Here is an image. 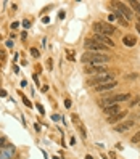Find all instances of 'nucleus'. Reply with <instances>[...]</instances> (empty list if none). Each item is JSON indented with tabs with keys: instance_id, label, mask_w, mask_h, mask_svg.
Here are the masks:
<instances>
[{
	"instance_id": "nucleus-1",
	"label": "nucleus",
	"mask_w": 140,
	"mask_h": 159,
	"mask_svg": "<svg viewBox=\"0 0 140 159\" xmlns=\"http://www.w3.org/2000/svg\"><path fill=\"white\" fill-rule=\"evenodd\" d=\"M82 63L85 64H100L103 66L105 63L110 61V56L105 55V53H94V52H85L82 55Z\"/></svg>"
},
{
	"instance_id": "nucleus-2",
	"label": "nucleus",
	"mask_w": 140,
	"mask_h": 159,
	"mask_svg": "<svg viewBox=\"0 0 140 159\" xmlns=\"http://www.w3.org/2000/svg\"><path fill=\"white\" fill-rule=\"evenodd\" d=\"M114 76L116 72H111V71H105V72H100V74H95L92 79L87 80V85L90 87H97L100 85V84H105V82H111V80H114Z\"/></svg>"
},
{
	"instance_id": "nucleus-3",
	"label": "nucleus",
	"mask_w": 140,
	"mask_h": 159,
	"mask_svg": "<svg viewBox=\"0 0 140 159\" xmlns=\"http://www.w3.org/2000/svg\"><path fill=\"white\" fill-rule=\"evenodd\" d=\"M94 31L97 34H101V35H113L116 32V28L111 26L110 23H105V21H100V23H94Z\"/></svg>"
},
{
	"instance_id": "nucleus-4",
	"label": "nucleus",
	"mask_w": 140,
	"mask_h": 159,
	"mask_svg": "<svg viewBox=\"0 0 140 159\" xmlns=\"http://www.w3.org/2000/svg\"><path fill=\"white\" fill-rule=\"evenodd\" d=\"M84 47L89 50V52H94V53H105L108 50V47H105V45H101V43L95 42L94 39H85Z\"/></svg>"
},
{
	"instance_id": "nucleus-5",
	"label": "nucleus",
	"mask_w": 140,
	"mask_h": 159,
	"mask_svg": "<svg viewBox=\"0 0 140 159\" xmlns=\"http://www.w3.org/2000/svg\"><path fill=\"white\" fill-rule=\"evenodd\" d=\"M111 5L116 6V10H118V11L121 13L126 19H132V11H131V8H129V6H126L124 3H121V2H113Z\"/></svg>"
},
{
	"instance_id": "nucleus-6",
	"label": "nucleus",
	"mask_w": 140,
	"mask_h": 159,
	"mask_svg": "<svg viewBox=\"0 0 140 159\" xmlns=\"http://www.w3.org/2000/svg\"><path fill=\"white\" fill-rule=\"evenodd\" d=\"M105 71H108L105 66H100V64H85L84 67V72L85 74H100V72H105Z\"/></svg>"
},
{
	"instance_id": "nucleus-7",
	"label": "nucleus",
	"mask_w": 140,
	"mask_h": 159,
	"mask_svg": "<svg viewBox=\"0 0 140 159\" xmlns=\"http://www.w3.org/2000/svg\"><path fill=\"white\" fill-rule=\"evenodd\" d=\"M94 40H95V42H98V43H101V45H105V47H114V42H113V40H111L108 35L95 34V35H94Z\"/></svg>"
},
{
	"instance_id": "nucleus-8",
	"label": "nucleus",
	"mask_w": 140,
	"mask_h": 159,
	"mask_svg": "<svg viewBox=\"0 0 140 159\" xmlns=\"http://www.w3.org/2000/svg\"><path fill=\"white\" fill-rule=\"evenodd\" d=\"M71 119H73V122H74V126H76L77 128H79V132H81V135H82V138H87V130H85V127H84V124L81 122V119H79V116H76V114H73L71 116Z\"/></svg>"
},
{
	"instance_id": "nucleus-9",
	"label": "nucleus",
	"mask_w": 140,
	"mask_h": 159,
	"mask_svg": "<svg viewBox=\"0 0 140 159\" xmlns=\"http://www.w3.org/2000/svg\"><path fill=\"white\" fill-rule=\"evenodd\" d=\"M116 85H118V82H116V80H111V82H105V84L97 85V87H95V90H97V92H108V90L114 89Z\"/></svg>"
},
{
	"instance_id": "nucleus-10",
	"label": "nucleus",
	"mask_w": 140,
	"mask_h": 159,
	"mask_svg": "<svg viewBox=\"0 0 140 159\" xmlns=\"http://www.w3.org/2000/svg\"><path fill=\"white\" fill-rule=\"evenodd\" d=\"M132 126H134V122H132V121H127V122H119V124H116L114 126V130L116 132H127L129 128H131Z\"/></svg>"
},
{
	"instance_id": "nucleus-11",
	"label": "nucleus",
	"mask_w": 140,
	"mask_h": 159,
	"mask_svg": "<svg viewBox=\"0 0 140 159\" xmlns=\"http://www.w3.org/2000/svg\"><path fill=\"white\" fill-rule=\"evenodd\" d=\"M13 153H15V148L13 146H6L0 150V159H11Z\"/></svg>"
},
{
	"instance_id": "nucleus-12",
	"label": "nucleus",
	"mask_w": 140,
	"mask_h": 159,
	"mask_svg": "<svg viewBox=\"0 0 140 159\" xmlns=\"http://www.w3.org/2000/svg\"><path fill=\"white\" fill-rule=\"evenodd\" d=\"M103 113L106 114L108 117H110V116H114V114L121 113V108H119V104H111V106L105 108V109H103Z\"/></svg>"
},
{
	"instance_id": "nucleus-13",
	"label": "nucleus",
	"mask_w": 140,
	"mask_h": 159,
	"mask_svg": "<svg viewBox=\"0 0 140 159\" xmlns=\"http://www.w3.org/2000/svg\"><path fill=\"white\" fill-rule=\"evenodd\" d=\"M126 116H127V113H122V111H121V113H118V114H114V116L108 117V122H110V124H116V122H119V121H122Z\"/></svg>"
},
{
	"instance_id": "nucleus-14",
	"label": "nucleus",
	"mask_w": 140,
	"mask_h": 159,
	"mask_svg": "<svg viewBox=\"0 0 140 159\" xmlns=\"http://www.w3.org/2000/svg\"><path fill=\"white\" fill-rule=\"evenodd\" d=\"M122 42H124L126 47H134L135 43H137V39H135L134 35H124L122 37Z\"/></svg>"
},
{
	"instance_id": "nucleus-15",
	"label": "nucleus",
	"mask_w": 140,
	"mask_h": 159,
	"mask_svg": "<svg viewBox=\"0 0 140 159\" xmlns=\"http://www.w3.org/2000/svg\"><path fill=\"white\" fill-rule=\"evenodd\" d=\"M129 5H131L132 8H134L135 11H137L139 15H140V2H135V0H131V2H129Z\"/></svg>"
},
{
	"instance_id": "nucleus-16",
	"label": "nucleus",
	"mask_w": 140,
	"mask_h": 159,
	"mask_svg": "<svg viewBox=\"0 0 140 159\" xmlns=\"http://www.w3.org/2000/svg\"><path fill=\"white\" fill-rule=\"evenodd\" d=\"M139 141H140V130L134 135V137H132V143H139Z\"/></svg>"
},
{
	"instance_id": "nucleus-17",
	"label": "nucleus",
	"mask_w": 140,
	"mask_h": 159,
	"mask_svg": "<svg viewBox=\"0 0 140 159\" xmlns=\"http://www.w3.org/2000/svg\"><path fill=\"white\" fill-rule=\"evenodd\" d=\"M31 55H32L34 58H39L40 53H39V50H37V48H31Z\"/></svg>"
},
{
	"instance_id": "nucleus-18",
	"label": "nucleus",
	"mask_w": 140,
	"mask_h": 159,
	"mask_svg": "<svg viewBox=\"0 0 140 159\" xmlns=\"http://www.w3.org/2000/svg\"><path fill=\"white\" fill-rule=\"evenodd\" d=\"M5 60H6V55H5V52H3L2 48H0V61L5 63Z\"/></svg>"
},
{
	"instance_id": "nucleus-19",
	"label": "nucleus",
	"mask_w": 140,
	"mask_h": 159,
	"mask_svg": "<svg viewBox=\"0 0 140 159\" xmlns=\"http://www.w3.org/2000/svg\"><path fill=\"white\" fill-rule=\"evenodd\" d=\"M66 55H68V60H71V61H73V60H76V58H74V52H71V50H68Z\"/></svg>"
},
{
	"instance_id": "nucleus-20",
	"label": "nucleus",
	"mask_w": 140,
	"mask_h": 159,
	"mask_svg": "<svg viewBox=\"0 0 140 159\" xmlns=\"http://www.w3.org/2000/svg\"><path fill=\"white\" fill-rule=\"evenodd\" d=\"M47 67H49V69L52 71V67H53V61H52V58H49V61H47Z\"/></svg>"
},
{
	"instance_id": "nucleus-21",
	"label": "nucleus",
	"mask_w": 140,
	"mask_h": 159,
	"mask_svg": "<svg viewBox=\"0 0 140 159\" xmlns=\"http://www.w3.org/2000/svg\"><path fill=\"white\" fill-rule=\"evenodd\" d=\"M23 103H24V104H26V106H28V108H31V101L28 100V98H24V97H23Z\"/></svg>"
},
{
	"instance_id": "nucleus-22",
	"label": "nucleus",
	"mask_w": 140,
	"mask_h": 159,
	"mask_svg": "<svg viewBox=\"0 0 140 159\" xmlns=\"http://www.w3.org/2000/svg\"><path fill=\"white\" fill-rule=\"evenodd\" d=\"M5 137H0V150H2V148H3V145H5Z\"/></svg>"
},
{
	"instance_id": "nucleus-23",
	"label": "nucleus",
	"mask_w": 140,
	"mask_h": 159,
	"mask_svg": "<svg viewBox=\"0 0 140 159\" xmlns=\"http://www.w3.org/2000/svg\"><path fill=\"white\" fill-rule=\"evenodd\" d=\"M37 108H39V113H40V114L45 113V111H44V108H42V104H37Z\"/></svg>"
},
{
	"instance_id": "nucleus-24",
	"label": "nucleus",
	"mask_w": 140,
	"mask_h": 159,
	"mask_svg": "<svg viewBox=\"0 0 140 159\" xmlns=\"http://www.w3.org/2000/svg\"><path fill=\"white\" fill-rule=\"evenodd\" d=\"M137 77V74H131V76H126V79H135Z\"/></svg>"
},
{
	"instance_id": "nucleus-25",
	"label": "nucleus",
	"mask_w": 140,
	"mask_h": 159,
	"mask_svg": "<svg viewBox=\"0 0 140 159\" xmlns=\"http://www.w3.org/2000/svg\"><path fill=\"white\" fill-rule=\"evenodd\" d=\"M64 106L69 108V106H71V100H66V101H64Z\"/></svg>"
},
{
	"instance_id": "nucleus-26",
	"label": "nucleus",
	"mask_w": 140,
	"mask_h": 159,
	"mask_svg": "<svg viewBox=\"0 0 140 159\" xmlns=\"http://www.w3.org/2000/svg\"><path fill=\"white\" fill-rule=\"evenodd\" d=\"M0 97H6V92H5V90H3V89L0 90Z\"/></svg>"
},
{
	"instance_id": "nucleus-27",
	"label": "nucleus",
	"mask_w": 140,
	"mask_h": 159,
	"mask_svg": "<svg viewBox=\"0 0 140 159\" xmlns=\"http://www.w3.org/2000/svg\"><path fill=\"white\" fill-rule=\"evenodd\" d=\"M139 100H140V98H134V100H132V101H131V104H135V103H137V101H139Z\"/></svg>"
},
{
	"instance_id": "nucleus-28",
	"label": "nucleus",
	"mask_w": 140,
	"mask_h": 159,
	"mask_svg": "<svg viewBox=\"0 0 140 159\" xmlns=\"http://www.w3.org/2000/svg\"><path fill=\"white\" fill-rule=\"evenodd\" d=\"M85 159H94V158H92L90 154H87V156H85Z\"/></svg>"
},
{
	"instance_id": "nucleus-29",
	"label": "nucleus",
	"mask_w": 140,
	"mask_h": 159,
	"mask_svg": "<svg viewBox=\"0 0 140 159\" xmlns=\"http://www.w3.org/2000/svg\"><path fill=\"white\" fill-rule=\"evenodd\" d=\"M135 28H137V31L140 32V24H137V26H135Z\"/></svg>"
},
{
	"instance_id": "nucleus-30",
	"label": "nucleus",
	"mask_w": 140,
	"mask_h": 159,
	"mask_svg": "<svg viewBox=\"0 0 140 159\" xmlns=\"http://www.w3.org/2000/svg\"><path fill=\"white\" fill-rule=\"evenodd\" d=\"M53 159H60V158H58V156H55V158H53Z\"/></svg>"
}]
</instances>
